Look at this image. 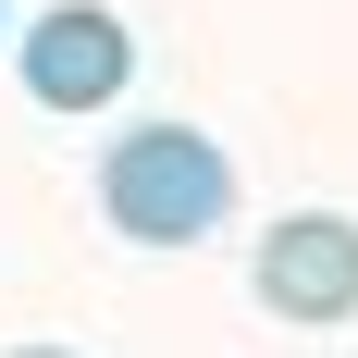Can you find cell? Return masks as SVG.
I'll list each match as a JSON object with an SVG mask.
<instances>
[{
    "label": "cell",
    "instance_id": "5",
    "mask_svg": "<svg viewBox=\"0 0 358 358\" xmlns=\"http://www.w3.org/2000/svg\"><path fill=\"white\" fill-rule=\"evenodd\" d=\"M0 50H13V13H0Z\"/></svg>",
    "mask_w": 358,
    "mask_h": 358
},
{
    "label": "cell",
    "instance_id": "1",
    "mask_svg": "<svg viewBox=\"0 0 358 358\" xmlns=\"http://www.w3.org/2000/svg\"><path fill=\"white\" fill-rule=\"evenodd\" d=\"M99 210H111L124 248H198L235 210V161L198 124H136V136L99 148Z\"/></svg>",
    "mask_w": 358,
    "mask_h": 358
},
{
    "label": "cell",
    "instance_id": "2",
    "mask_svg": "<svg viewBox=\"0 0 358 358\" xmlns=\"http://www.w3.org/2000/svg\"><path fill=\"white\" fill-rule=\"evenodd\" d=\"M13 62H25L37 111H111L124 74H136V37H124V13H99V0H50V13L13 37Z\"/></svg>",
    "mask_w": 358,
    "mask_h": 358
},
{
    "label": "cell",
    "instance_id": "3",
    "mask_svg": "<svg viewBox=\"0 0 358 358\" xmlns=\"http://www.w3.org/2000/svg\"><path fill=\"white\" fill-rule=\"evenodd\" d=\"M248 285L272 322H358V222L346 210H285L259 235Z\"/></svg>",
    "mask_w": 358,
    "mask_h": 358
},
{
    "label": "cell",
    "instance_id": "4",
    "mask_svg": "<svg viewBox=\"0 0 358 358\" xmlns=\"http://www.w3.org/2000/svg\"><path fill=\"white\" fill-rule=\"evenodd\" d=\"M13 358H74V346H13Z\"/></svg>",
    "mask_w": 358,
    "mask_h": 358
}]
</instances>
